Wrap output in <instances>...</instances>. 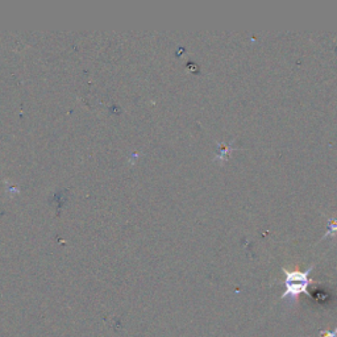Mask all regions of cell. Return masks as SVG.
<instances>
[{"mask_svg": "<svg viewBox=\"0 0 337 337\" xmlns=\"http://www.w3.org/2000/svg\"><path fill=\"white\" fill-rule=\"evenodd\" d=\"M314 266L308 267L306 271H298V270H286L282 269L286 275L284 280V290L283 295L281 297L282 300H288L290 304H295L298 302V298L300 294H306L311 295L308 291V287L314 283V280H311L310 274Z\"/></svg>", "mask_w": 337, "mask_h": 337, "instance_id": "6da1fadb", "label": "cell"}, {"mask_svg": "<svg viewBox=\"0 0 337 337\" xmlns=\"http://www.w3.org/2000/svg\"><path fill=\"white\" fill-rule=\"evenodd\" d=\"M337 233V220L336 219H329L328 220V231L323 236V239L328 237V236H335Z\"/></svg>", "mask_w": 337, "mask_h": 337, "instance_id": "7a4b0ae2", "label": "cell"}, {"mask_svg": "<svg viewBox=\"0 0 337 337\" xmlns=\"http://www.w3.org/2000/svg\"><path fill=\"white\" fill-rule=\"evenodd\" d=\"M320 337H337V327L333 331H323V332H320Z\"/></svg>", "mask_w": 337, "mask_h": 337, "instance_id": "3957f363", "label": "cell"}]
</instances>
